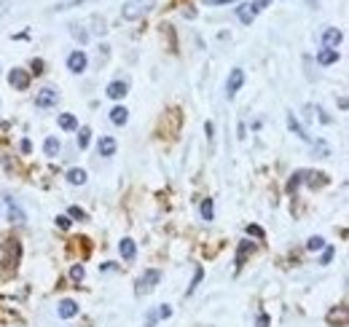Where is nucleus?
Returning <instances> with one entry per match:
<instances>
[{
    "label": "nucleus",
    "mask_w": 349,
    "mask_h": 327,
    "mask_svg": "<svg viewBox=\"0 0 349 327\" xmlns=\"http://www.w3.org/2000/svg\"><path fill=\"white\" fill-rule=\"evenodd\" d=\"M156 8V0H127V3L121 5V19H140V16H145L148 11Z\"/></svg>",
    "instance_id": "nucleus-1"
},
{
    "label": "nucleus",
    "mask_w": 349,
    "mask_h": 327,
    "mask_svg": "<svg viewBox=\"0 0 349 327\" xmlns=\"http://www.w3.org/2000/svg\"><path fill=\"white\" fill-rule=\"evenodd\" d=\"M159 279H161V271H156V268H148V271L142 274L140 279H137V292H151L153 287L159 284Z\"/></svg>",
    "instance_id": "nucleus-2"
},
{
    "label": "nucleus",
    "mask_w": 349,
    "mask_h": 327,
    "mask_svg": "<svg viewBox=\"0 0 349 327\" xmlns=\"http://www.w3.org/2000/svg\"><path fill=\"white\" fill-rule=\"evenodd\" d=\"M56 102H59V94H56L54 89H41L35 94V107H41V110H46V107H54Z\"/></svg>",
    "instance_id": "nucleus-3"
},
{
    "label": "nucleus",
    "mask_w": 349,
    "mask_h": 327,
    "mask_svg": "<svg viewBox=\"0 0 349 327\" xmlns=\"http://www.w3.org/2000/svg\"><path fill=\"white\" fill-rule=\"evenodd\" d=\"M242 83H244V70H239V67H237V70H231V75H228V81H226V97H228V100L242 89Z\"/></svg>",
    "instance_id": "nucleus-4"
},
{
    "label": "nucleus",
    "mask_w": 349,
    "mask_h": 327,
    "mask_svg": "<svg viewBox=\"0 0 349 327\" xmlns=\"http://www.w3.org/2000/svg\"><path fill=\"white\" fill-rule=\"evenodd\" d=\"M8 83L14 86V89L25 91L27 86H30V73L22 70V67H16V70H11V73H8Z\"/></svg>",
    "instance_id": "nucleus-5"
},
{
    "label": "nucleus",
    "mask_w": 349,
    "mask_h": 327,
    "mask_svg": "<svg viewBox=\"0 0 349 327\" xmlns=\"http://www.w3.org/2000/svg\"><path fill=\"white\" fill-rule=\"evenodd\" d=\"M86 54H83V51H73L70 56H67V70L70 73H83L86 70Z\"/></svg>",
    "instance_id": "nucleus-6"
},
{
    "label": "nucleus",
    "mask_w": 349,
    "mask_h": 327,
    "mask_svg": "<svg viewBox=\"0 0 349 327\" xmlns=\"http://www.w3.org/2000/svg\"><path fill=\"white\" fill-rule=\"evenodd\" d=\"M5 209H8V220L14 223V226H25L27 223V217H25V212H22V206L14 201V199H8L5 201Z\"/></svg>",
    "instance_id": "nucleus-7"
},
{
    "label": "nucleus",
    "mask_w": 349,
    "mask_h": 327,
    "mask_svg": "<svg viewBox=\"0 0 349 327\" xmlns=\"http://www.w3.org/2000/svg\"><path fill=\"white\" fill-rule=\"evenodd\" d=\"M341 41H344V32L336 30V27H328V30L322 32V46H325V49H336Z\"/></svg>",
    "instance_id": "nucleus-8"
},
{
    "label": "nucleus",
    "mask_w": 349,
    "mask_h": 327,
    "mask_svg": "<svg viewBox=\"0 0 349 327\" xmlns=\"http://www.w3.org/2000/svg\"><path fill=\"white\" fill-rule=\"evenodd\" d=\"M116 140L113 137H100V142H97V151H100V156L102 158H110L113 153H116Z\"/></svg>",
    "instance_id": "nucleus-9"
},
{
    "label": "nucleus",
    "mask_w": 349,
    "mask_h": 327,
    "mask_svg": "<svg viewBox=\"0 0 349 327\" xmlns=\"http://www.w3.org/2000/svg\"><path fill=\"white\" fill-rule=\"evenodd\" d=\"M56 314H59L62 319H73L78 314V303L70 301V298H65V301L59 303V308H56Z\"/></svg>",
    "instance_id": "nucleus-10"
},
{
    "label": "nucleus",
    "mask_w": 349,
    "mask_h": 327,
    "mask_svg": "<svg viewBox=\"0 0 349 327\" xmlns=\"http://www.w3.org/2000/svg\"><path fill=\"white\" fill-rule=\"evenodd\" d=\"M127 89H129V86L124 81H113V83H107L105 94L110 97V100H124V97H127Z\"/></svg>",
    "instance_id": "nucleus-11"
},
{
    "label": "nucleus",
    "mask_w": 349,
    "mask_h": 327,
    "mask_svg": "<svg viewBox=\"0 0 349 327\" xmlns=\"http://www.w3.org/2000/svg\"><path fill=\"white\" fill-rule=\"evenodd\" d=\"M288 129H290V131H293V134H295V137H301V140H312V137H309V134H306V129H304V126H301V124H298V118H295V116H293V113H288Z\"/></svg>",
    "instance_id": "nucleus-12"
},
{
    "label": "nucleus",
    "mask_w": 349,
    "mask_h": 327,
    "mask_svg": "<svg viewBox=\"0 0 349 327\" xmlns=\"http://www.w3.org/2000/svg\"><path fill=\"white\" fill-rule=\"evenodd\" d=\"M118 252H121L124 260H134L137 247H134V242H132V239H121V244H118Z\"/></svg>",
    "instance_id": "nucleus-13"
},
{
    "label": "nucleus",
    "mask_w": 349,
    "mask_h": 327,
    "mask_svg": "<svg viewBox=\"0 0 349 327\" xmlns=\"http://www.w3.org/2000/svg\"><path fill=\"white\" fill-rule=\"evenodd\" d=\"M317 62H320V65H325V67L333 65V62H339V51H336V49H322L317 54Z\"/></svg>",
    "instance_id": "nucleus-14"
},
{
    "label": "nucleus",
    "mask_w": 349,
    "mask_h": 327,
    "mask_svg": "<svg viewBox=\"0 0 349 327\" xmlns=\"http://www.w3.org/2000/svg\"><path fill=\"white\" fill-rule=\"evenodd\" d=\"M237 16H239V22H242V25H253V19H255L253 5H239V8H237Z\"/></svg>",
    "instance_id": "nucleus-15"
},
{
    "label": "nucleus",
    "mask_w": 349,
    "mask_h": 327,
    "mask_svg": "<svg viewBox=\"0 0 349 327\" xmlns=\"http://www.w3.org/2000/svg\"><path fill=\"white\" fill-rule=\"evenodd\" d=\"M56 121H59V126L65 131H73V129H78V118L73 116V113H62L59 118H56Z\"/></svg>",
    "instance_id": "nucleus-16"
},
{
    "label": "nucleus",
    "mask_w": 349,
    "mask_h": 327,
    "mask_svg": "<svg viewBox=\"0 0 349 327\" xmlns=\"http://www.w3.org/2000/svg\"><path fill=\"white\" fill-rule=\"evenodd\" d=\"M43 151H46V156H49V158H54L56 153H59V140H56V137H46Z\"/></svg>",
    "instance_id": "nucleus-17"
},
{
    "label": "nucleus",
    "mask_w": 349,
    "mask_h": 327,
    "mask_svg": "<svg viewBox=\"0 0 349 327\" xmlns=\"http://www.w3.org/2000/svg\"><path fill=\"white\" fill-rule=\"evenodd\" d=\"M127 116H129L127 107H113V110H110V121L116 124V126H124V124H127Z\"/></svg>",
    "instance_id": "nucleus-18"
},
{
    "label": "nucleus",
    "mask_w": 349,
    "mask_h": 327,
    "mask_svg": "<svg viewBox=\"0 0 349 327\" xmlns=\"http://www.w3.org/2000/svg\"><path fill=\"white\" fill-rule=\"evenodd\" d=\"M67 180H70L73 185H83V182H86V172L83 169H70L67 172Z\"/></svg>",
    "instance_id": "nucleus-19"
},
{
    "label": "nucleus",
    "mask_w": 349,
    "mask_h": 327,
    "mask_svg": "<svg viewBox=\"0 0 349 327\" xmlns=\"http://www.w3.org/2000/svg\"><path fill=\"white\" fill-rule=\"evenodd\" d=\"M199 212H202V217H204V220H213V215H215V209H213V199H204V201H202V206H199Z\"/></svg>",
    "instance_id": "nucleus-20"
},
{
    "label": "nucleus",
    "mask_w": 349,
    "mask_h": 327,
    "mask_svg": "<svg viewBox=\"0 0 349 327\" xmlns=\"http://www.w3.org/2000/svg\"><path fill=\"white\" fill-rule=\"evenodd\" d=\"M89 137H91V129L89 126H81V131H78V148H89Z\"/></svg>",
    "instance_id": "nucleus-21"
},
{
    "label": "nucleus",
    "mask_w": 349,
    "mask_h": 327,
    "mask_svg": "<svg viewBox=\"0 0 349 327\" xmlns=\"http://www.w3.org/2000/svg\"><path fill=\"white\" fill-rule=\"evenodd\" d=\"M247 252H253V244H250V242H242V244H239V252H237V268L244 263V255H247Z\"/></svg>",
    "instance_id": "nucleus-22"
},
{
    "label": "nucleus",
    "mask_w": 349,
    "mask_h": 327,
    "mask_svg": "<svg viewBox=\"0 0 349 327\" xmlns=\"http://www.w3.org/2000/svg\"><path fill=\"white\" fill-rule=\"evenodd\" d=\"M322 247H325V239H322V236H312V239L306 242V250H309V252H320Z\"/></svg>",
    "instance_id": "nucleus-23"
},
{
    "label": "nucleus",
    "mask_w": 349,
    "mask_h": 327,
    "mask_svg": "<svg viewBox=\"0 0 349 327\" xmlns=\"http://www.w3.org/2000/svg\"><path fill=\"white\" fill-rule=\"evenodd\" d=\"M301 180H304V172H295V175H293V177H290V182H288V191H290V193H293V191H295V188H298V185H301Z\"/></svg>",
    "instance_id": "nucleus-24"
},
{
    "label": "nucleus",
    "mask_w": 349,
    "mask_h": 327,
    "mask_svg": "<svg viewBox=\"0 0 349 327\" xmlns=\"http://www.w3.org/2000/svg\"><path fill=\"white\" fill-rule=\"evenodd\" d=\"M202 277H204V271H202V268H196V274H193V282H191V287L186 290V295H191V292L196 290V284L202 282Z\"/></svg>",
    "instance_id": "nucleus-25"
},
{
    "label": "nucleus",
    "mask_w": 349,
    "mask_h": 327,
    "mask_svg": "<svg viewBox=\"0 0 349 327\" xmlns=\"http://www.w3.org/2000/svg\"><path fill=\"white\" fill-rule=\"evenodd\" d=\"M70 32H73V38H78V41H81V43H83V41H86V38H89L86 32H83V27H78V25H73V27H70Z\"/></svg>",
    "instance_id": "nucleus-26"
},
{
    "label": "nucleus",
    "mask_w": 349,
    "mask_h": 327,
    "mask_svg": "<svg viewBox=\"0 0 349 327\" xmlns=\"http://www.w3.org/2000/svg\"><path fill=\"white\" fill-rule=\"evenodd\" d=\"M159 319H169L172 317V306H167V303H164V306H159Z\"/></svg>",
    "instance_id": "nucleus-27"
},
{
    "label": "nucleus",
    "mask_w": 349,
    "mask_h": 327,
    "mask_svg": "<svg viewBox=\"0 0 349 327\" xmlns=\"http://www.w3.org/2000/svg\"><path fill=\"white\" fill-rule=\"evenodd\" d=\"M67 212H70V217H76V220H86V212L78 209V206H70Z\"/></svg>",
    "instance_id": "nucleus-28"
},
{
    "label": "nucleus",
    "mask_w": 349,
    "mask_h": 327,
    "mask_svg": "<svg viewBox=\"0 0 349 327\" xmlns=\"http://www.w3.org/2000/svg\"><path fill=\"white\" fill-rule=\"evenodd\" d=\"M250 5H253V11H255V14H258V11H263V8H266V5H271V0H253V3H250Z\"/></svg>",
    "instance_id": "nucleus-29"
},
{
    "label": "nucleus",
    "mask_w": 349,
    "mask_h": 327,
    "mask_svg": "<svg viewBox=\"0 0 349 327\" xmlns=\"http://www.w3.org/2000/svg\"><path fill=\"white\" fill-rule=\"evenodd\" d=\"M70 277L76 279V282H81V279H83V266H73L70 268Z\"/></svg>",
    "instance_id": "nucleus-30"
},
{
    "label": "nucleus",
    "mask_w": 349,
    "mask_h": 327,
    "mask_svg": "<svg viewBox=\"0 0 349 327\" xmlns=\"http://www.w3.org/2000/svg\"><path fill=\"white\" fill-rule=\"evenodd\" d=\"M317 116H320V121H322V124H333V118H330L328 113L322 110V107H317Z\"/></svg>",
    "instance_id": "nucleus-31"
},
{
    "label": "nucleus",
    "mask_w": 349,
    "mask_h": 327,
    "mask_svg": "<svg viewBox=\"0 0 349 327\" xmlns=\"http://www.w3.org/2000/svg\"><path fill=\"white\" fill-rule=\"evenodd\" d=\"M56 226H59L62 231H67V228H70V217H56Z\"/></svg>",
    "instance_id": "nucleus-32"
},
{
    "label": "nucleus",
    "mask_w": 349,
    "mask_h": 327,
    "mask_svg": "<svg viewBox=\"0 0 349 327\" xmlns=\"http://www.w3.org/2000/svg\"><path fill=\"white\" fill-rule=\"evenodd\" d=\"M156 319H159V314L151 311V314H148V319H145V327H153V325H156Z\"/></svg>",
    "instance_id": "nucleus-33"
},
{
    "label": "nucleus",
    "mask_w": 349,
    "mask_h": 327,
    "mask_svg": "<svg viewBox=\"0 0 349 327\" xmlns=\"http://www.w3.org/2000/svg\"><path fill=\"white\" fill-rule=\"evenodd\" d=\"M247 233H253V236H258V239H263V231L258 226H247Z\"/></svg>",
    "instance_id": "nucleus-34"
},
{
    "label": "nucleus",
    "mask_w": 349,
    "mask_h": 327,
    "mask_svg": "<svg viewBox=\"0 0 349 327\" xmlns=\"http://www.w3.org/2000/svg\"><path fill=\"white\" fill-rule=\"evenodd\" d=\"M255 327H268V314H261L258 322H255Z\"/></svg>",
    "instance_id": "nucleus-35"
},
{
    "label": "nucleus",
    "mask_w": 349,
    "mask_h": 327,
    "mask_svg": "<svg viewBox=\"0 0 349 327\" xmlns=\"http://www.w3.org/2000/svg\"><path fill=\"white\" fill-rule=\"evenodd\" d=\"M8 0H0V16H5V14H8Z\"/></svg>",
    "instance_id": "nucleus-36"
},
{
    "label": "nucleus",
    "mask_w": 349,
    "mask_h": 327,
    "mask_svg": "<svg viewBox=\"0 0 349 327\" xmlns=\"http://www.w3.org/2000/svg\"><path fill=\"white\" fill-rule=\"evenodd\" d=\"M32 70H35V75H41V70H43V62H41V59H35V62H32Z\"/></svg>",
    "instance_id": "nucleus-37"
},
{
    "label": "nucleus",
    "mask_w": 349,
    "mask_h": 327,
    "mask_svg": "<svg viewBox=\"0 0 349 327\" xmlns=\"http://www.w3.org/2000/svg\"><path fill=\"white\" fill-rule=\"evenodd\" d=\"M207 5H226V3H234V0H204Z\"/></svg>",
    "instance_id": "nucleus-38"
},
{
    "label": "nucleus",
    "mask_w": 349,
    "mask_h": 327,
    "mask_svg": "<svg viewBox=\"0 0 349 327\" xmlns=\"http://www.w3.org/2000/svg\"><path fill=\"white\" fill-rule=\"evenodd\" d=\"M330 257H333V247H328V250H325V255H322V263H330Z\"/></svg>",
    "instance_id": "nucleus-39"
},
{
    "label": "nucleus",
    "mask_w": 349,
    "mask_h": 327,
    "mask_svg": "<svg viewBox=\"0 0 349 327\" xmlns=\"http://www.w3.org/2000/svg\"><path fill=\"white\" fill-rule=\"evenodd\" d=\"M30 148H32L30 140H22V153H30Z\"/></svg>",
    "instance_id": "nucleus-40"
},
{
    "label": "nucleus",
    "mask_w": 349,
    "mask_h": 327,
    "mask_svg": "<svg viewBox=\"0 0 349 327\" xmlns=\"http://www.w3.org/2000/svg\"><path fill=\"white\" fill-rule=\"evenodd\" d=\"M306 5H312V8H317V0H306Z\"/></svg>",
    "instance_id": "nucleus-41"
}]
</instances>
